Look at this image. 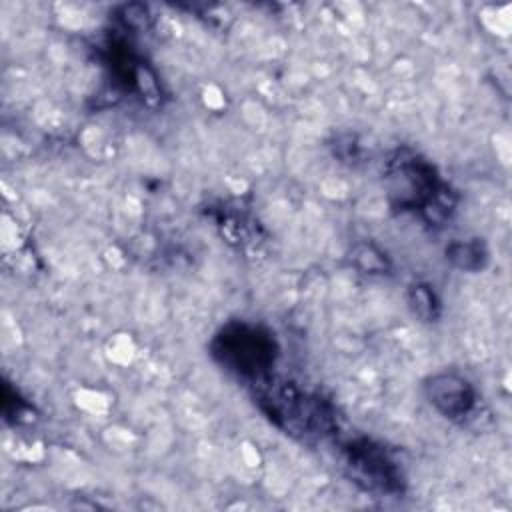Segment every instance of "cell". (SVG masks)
<instances>
[{
    "label": "cell",
    "instance_id": "cell-1",
    "mask_svg": "<svg viewBox=\"0 0 512 512\" xmlns=\"http://www.w3.org/2000/svg\"><path fill=\"white\" fill-rule=\"evenodd\" d=\"M210 350L228 372L250 380L264 378L276 360L274 336L266 328L248 322L226 324L214 336Z\"/></svg>",
    "mask_w": 512,
    "mask_h": 512
},
{
    "label": "cell",
    "instance_id": "cell-2",
    "mask_svg": "<svg viewBox=\"0 0 512 512\" xmlns=\"http://www.w3.org/2000/svg\"><path fill=\"white\" fill-rule=\"evenodd\" d=\"M262 410L280 428L290 434H326L334 428V416L330 408L316 396L302 394L294 386H282L266 392L262 398Z\"/></svg>",
    "mask_w": 512,
    "mask_h": 512
},
{
    "label": "cell",
    "instance_id": "cell-3",
    "mask_svg": "<svg viewBox=\"0 0 512 512\" xmlns=\"http://www.w3.org/2000/svg\"><path fill=\"white\" fill-rule=\"evenodd\" d=\"M344 456L352 476L366 490L380 494H396L402 490L400 468L380 444L358 438L344 446Z\"/></svg>",
    "mask_w": 512,
    "mask_h": 512
},
{
    "label": "cell",
    "instance_id": "cell-4",
    "mask_svg": "<svg viewBox=\"0 0 512 512\" xmlns=\"http://www.w3.org/2000/svg\"><path fill=\"white\" fill-rule=\"evenodd\" d=\"M392 196H398L400 208H424L444 186L434 168L418 158H402L392 170Z\"/></svg>",
    "mask_w": 512,
    "mask_h": 512
},
{
    "label": "cell",
    "instance_id": "cell-5",
    "mask_svg": "<svg viewBox=\"0 0 512 512\" xmlns=\"http://www.w3.org/2000/svg\"><path fill=\"white\" fill-rule=\"evenodd\" d=\"M424 396L448 420L466 418L476 404L472 384L456 372H438L426 378Z\"/></svg>",
    "mask_w": 512,
    "mask_h": 512
},
{
    "label": "cell",
    "instance_id": "cell-6",
    "mask_svg": "<svg viewBox=\"0 0 512 512\" xmlns=\"http://www.w3.org/2000/svg\"><path fill=\"white\" fill-rule=\"evenodd\" d=\"M446 260L464 272H478L488 262V250L478 238L454 240L446 246Z\"/></svg>",
    "mask_w": 512,
    "mask_h": 512
},
{
    "label": "cell",
    "instance_id": "cell-7",
    "mask_svg": "<svg viewBox=\"0 0 512 512\" xmlns=\"http://www.w3.org/2000/svg\"><path fill=\"white\" fill-rule=\"evenodd\" d=\"M352 264L364 274H384L390 268L386 254L368 242L358 244L352 250Z\"/></svg>",
    "mask_w": 512,
    "mask_h": 512
},
{
    "label": "cell",
    "instance_id": "cell-8",
    "mask_svg": "<svg viewBox=\"0 0 512 512\" xmlns=\"http://www.w3.org/2000/svg\"><path fill=\"white\" fill-rule=\"evenodd\" d=\"M408 302L412 312L422 320H434L438 316L440 304L434 290L428 284H414L408 292Z\"/></svg>",
    "mask_w": 512,
    "mask_h": 512
},
{
    "label": "cell",
    "instance_id": "cell-9",
    "mask_svg": "<svg viewBox=\"0 0 512 512\" xmlns=\"http://www.w3.org/2000/svg\"><path fill=\"white\" fill-rule=\"evenodd\" d=\"M122 20L130 28H142L148 22V10L142 4H128L122 8Z\"/></svg>",
    "mask_w": 512,
    "mask_h": 512
}]
</instances>
